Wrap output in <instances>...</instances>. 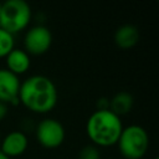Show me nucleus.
Listing matches in <instances>:
<instances>
[{"instance_id":"obj_18","label":"nucleus","mask_w":159,"mask_h":159,"mask_svg":"<svg viewBox=\"0 0 159 159\" xmlns=\"http://www.w3.org/2000/svg\"><path fill=\"white\" fill-rule=\"evenodd\" d=\"M0 142H1V135H0Z\"/></svg>"},{"instance_id":"obj_10","label":"nucleus","mask_w":159,"mask_h":159,"mask_svg":"<svg viewBox=\"0 0 159 159\" xmlns=\"http://www.w3.org/2000/svg\"><path fill=\"white\" fill-rule=\"evenodd\" d=\"M5 63H6V70H9L11 73L19 77L20 75H24L29 71L31 66V60H30V55L24 50L14 48L5 57Z\"/></svg>"},{"instance_id":"obj_3","label":"nucleus","mask_w":159,"mask_h":159,"mask_svg":"<svg viewBox=\"0 0 159 159\" xmlns=\"http://www.w3.org/2000/svg\"><path fill=\"white\" fill-rule=\"evenodd\" d=\"M31 16V7L25 0H6L0 5V27L11 35L25 30Z\"/></svg>"},{"instance_id":"obj_14","label":"nucleus","mask_w":159,"mask_h":159,"mask_svg":"<svg viewBox=\"0 0 159 159\" xmlns=\"http://www.w3.org/2000/svg\"><path fill=\"white\" fill-rule=\"evenodd\" d=\"M96 107L98 111H103V109H109V99L106 97H101L97 99L96 102Z\"/></svg>"},{"instance_id":"obj_7","label":"nucleus","mask_w":159,"mask_h":159,"mask_svg":"<svg viewBox=\"0 0 159 159\" xmlns=\"http://www.w3.org/2000/svg\"><path fill=\"white\" fill-rule=\"evenodd\" d=\"M20 83L21 82L16 75L6 68H0V102L11 106L20 104L17 97Z\"/></svg>"},{"instance_id":"obj_16","label":"nucleus","mask_w":159,"mask_h":159,"mask_svg":"<svg viewBox=\"0 0 159 159\" xmlns=\"http://www.w3.org/2000/svg\"><path fill=\"white\" fill-rule=\"evenodd\" d=\"M0 159H10V158H9V157H6L4 153H1V152H0Z\"/></svg>"},{"instance_id":"obj_19","label":"nucleus","mask_w":159,"mask_h":159,"mask_svg":"<svg viewBox=\"0 0 159 159\" xmlns=\"http://www.w3.org/2000/svg\"><path fill=\"white\" fill-rule=\"evenodd\" d=\"M0 5H1V2H0Z\"/></svg>"},{"instance_id":"obj_8","label":"nucleus","mask_w":159,"mask_h":159,"mask_svg":"<svg viewBox=\"0 0 159 159\" xmlns=\"http://www.w3.org/2000/svg\"><path fill=\"white\" fill-rule=\"evenodd\" d=\"M29 147V138L22 130H12L7 133L0 142V152L6 157L15 158L22 155Z\"/></svg>"},{"instance_id":"obj_11","label":"nucleus","mask_w":159,"mask_h":159,"mask_svg":"<svg viewBox=\"0 0 159 159\" xmlns=\"http://www.w3.org/2000/svg\"><path fill=\"white\" fill-rule=\"evenodd\" d=\"M133 103H134L133 96L125 91H122V92L116 93L109 99V109L114 114L120 117V116H124L132 111Z\"/></svg>"},{"instance_id":"obj_2","label":"nucleus","mask_w":159,"mask_h":159,"mask_svg":"<svg viewBox=\"0 0 159 159\" xmlns=\"http://www.w3.org/2000/svg\"><path fill=\"white\" fill-rule=\"evenodd\" d=\"M122 130L123 123L120 117L114 114L111 109H96L88 117L86 123L87 137L97 148L117 144Z\"/></svg>"},{"instance_id":"obj_15","label":"nucleus","mask_w":159,"mask_h":159,"mask_svg":"<svg viewBox=\"0 0 159 159\" xmlns=\"http://www.w3.org/2000/svg\"><path fill=\"white\" fill-rule=\"evenodd\" d=\"M7 116V104L0 102V122Z\"/></svg>"},{"instance_id":"obj_5","label":"nucleus","mask_w":159,"mask_h":159,"mask_svg":"<svg viewBox=\"0 0 159 159\" xmlns=\"http://www.w3.org/2000/svg\"><path fill=\"white\" fill-rule=\"evenodd\" d=\"M36 139L47 149L58 148L66 138V132L62 123L55 118H45L36 125Z\"/></svg>"},{"instance_id":"obj_17","label":"nucleus","mask_w":159,"mask_h":159,"mask_svg":"<svg viewBox=\"0 0 159 159\" xmlns=\"http://www.w3.org/2000/svg\"><path fill=\"white\" fill-rule=\"evenodd\" d=\"M153 159H159V158H157V157H155V158H153Z\"/></svg>"},{"instance_id":"obj_12","label":"nucleus","mask_w":159,"mask_h":159,"mask_svg":"<svg viewBox=\"0 0 159 159\" xmlns=\"http://www.w3.org/2000/svg\"><path fill=\"white\" fill-rule=\"evenodd\" d=\"M15 48V39L14 35L0 27V58L6 57Z\"/></svg>"},{"instance_id":"obj_13","label":"nucleus","mask_w":159,"mask_h":159,"mask_svg":"<svg viewBox=\"0 0 159 159\" xmlns=\"http://www.w3.org/2000/svg\"><path fill=\"white\" fill-rule=\"evenodd\" d=\"M101 153L96 145H86L81 153H80V159H99Z\"/></svg>"},{"instance_id":"obj_6","label":"nucleus","mask_w":159,"mask_h":159,"mask_svg":"<svg viewBox=\"0 0 159 159\" xmlns=\"http://www.w3.org/2000/svg\"><path fill=\"white\" fill-rule=\"evenodd\" d=\"M52 45V34L48 27L36 25L30 27L24 36V51L29 55L39 56L50 50Z\"/></svg>"},{"instance_id":"obj_1","label":"nucleus","mask_w":159,"mask_h":159,"mask_svg":"<svg viewBox=\"0 0 159 159\" xmlns=\"http://www.w3.org/2000/svg\"><path fill=\"white\" fill-rule=\"evenodd\" d=\"M19 101L25 108L36 114L50 113L57 104L58 92L51 78L43 75H32L20 83Z\"/></svg>"},{"instance_id":"obj_9","label":"nucleus","mask_w":159,"mask_h":159,"mask_svg":"<svg viewBox=\"0 0 159 159\" xmlns=\"http://www.w3.org/2000/svg\"><path fill=\"white\" fill-rule=\"evenodd\" d=\"M113 39L117 47L122 50H129L139 42L140 34L137 26L132 24H124L116 30Z\"/></svg>"},{"instance_id":"obj_4","label":"nucleus","mask_w":159,"mask_h":159,"mask_svg":"<svg viewBox=\"0 0 159 159\" xmlns=\"http://www.w3.org/2000/svg\"><path fill=\"white\" fill-rule=\"evenodd\" d=\"M117 145L124 159H142L149 148V135L142 125L130 124L123 127Z\"/></svg>"}]
</instances>
